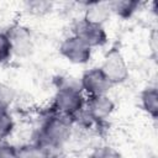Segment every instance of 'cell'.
I'll list each match as a JSON object with an SVG mask.
<instances>
[{"instance_id":"9a60e30c","label":"cell","mask_w":158,"mask_h":158,"mask_svg":"<svg viewBox=\"0 0 158 158\" xmlns=\"http://www.w3.org/2000/svg\"><path fill=\"white\" fill-rule=\"evenodd\" d=\"M89 158H122V154L112 146L101 144L90 152Z\"/></svg>"},{"instance_id":"4fadbf2b","label":"cell","mask_w":158,"mask_h":158,"mask_svg":"<svg viewBox=\"0 0 158 158\" xmlns=\"http://www.w3.org/2000/svg\"><path fill=\"white\" fill-rule=\"evenodd\" d=\"M15 130V121L10 111L0 110V142L6 141Z\"/></svg>"},{"instance_id":"7a4b0ae2","label":"cell","mask_w":158,"mask_h":158,"mask_svg":"<svg viewBox=\"0 0 158 158\" xmlns=\"http://www.w3.org/2000/svg\"><path fill=\"white\" fill-rule=\"evenodd\" d=\"M85 101L86 96L84 95L79 85L63 83L58 86L54 94L52 110L57 115L73 118L84 109Z\"/></svg>"},{"instance_id":"9c48e42d","label":"cell","mask_w":158,"mask_h":158,"mask_svg":"<svg viewBox=\"0 0 158 158\" xmlns=\"http://www.w3.org/2000/svg\"><path fill=\"white\" fill-rule=\"evenodd\" d=\"M111 16L110 6L109 2H102V1H91L85 4V11H84V19L94 22L102 25L109 20Z\"/></svg>"},{"instance_id":"7c38bea8","label":"cell","mask_w":158,"mask_h":158,"mask_svg":"<svg viewBox=\"0 0 158 158\" xmlns=\"http://www.w3.org/2000/svg\"><path fill=\"white\" fill-rule=\"evenodd\" d=\"M19 158H52V152L37 143H25L17 147Z\"/></svg>"},{"instance_id":"ba28073f","label":"cell","mask_w":158,"mask_h":158,"mask_svg":"<svg viewBox=\"0 0 158 158\" xmlns=\"http://www.w3.org/2000/svg\"><path fill=\"white\" fill-rule=\"evenodd\" d=\"M84 110L96 123H101L106 121L115 111V102L109 95L91 96L86 98Z\"/></svg>"},{"instance_id":"8fae6325","label":"cell","mask_w":158,"mask_h":158,"mask_svg":"<svg viewBox=\"0 0 158 158\" xmlns=\"http://www.w3.org/2000/svg\"><path fill=\"white\" fill-rule=\"evenodd\" d=\"M141 2L135 0H116L110 1V11L111 15H115L122 20H127L135 15V12L139 9Z\"/></svg>"},{"instance_id":"5b68a950","label":"cell","mask_w":158,"mask_h":158,"mask_svg":"<svg viewBox=\"0 0 158 158\" xmlns=\"http://www.w3.org/2000/svg\"><path fill=\"white\" fill-rule=\"evenodd\" d=\"M5 32L11 44L12 56H16L19 58H26L33 52V37L31 30L27 26L17 22L11 25Z\"/></svg>"},{"instance_id":"8992f818","label":"cell","mask_w":158,"mask_h":158,"mask_svg":"<svg viewBox=\"0 0 158 158\" xmlns=\"http://www.w3.org/2000/svg\"><path fill=\"white\" fill-rule=\"evenodd\" d=\"M79 88L86 98L107 95L112 85L99 67H93L83 72L79 79Z\"/></svg>"},{"instance_id":"52a82bcc","label":"cell","mask_w":158,"mask_h":158,"mask_svg":"<svg viewBox=\"0 0 158 158\" xmlns=\"http://www.w3.org/2000/svg\"><path fill=\"white\" fill-rule=\"evenodd\" d=\"M58 51L65 60L77 65L89 63L93 56V49L89 48L85 43H83L79 38H77L73 35L65 37L60 42Z\"/></svg>"},{"instance_id":"277c9868","label":"cell","mask_w":158,"mask_h":158,"mask_svg":"<svg viewBox=\"0 0 158 158\" xmlns=\"http://www.w3.org/2000/svg\"><path fill=\"white\" fill-rule=\"evenodd\" d=\"M72 35L79 38L91 49L104 47L109 41L107 32L102 25L90 22L84 17L74 22Z\"/></svg>"},{"instance_id":"6da1fadb","label":"cell","mask_w":158,"mask_h":158,"mask_svg":"<svg viewBox=\"0 0 158 158\" xmlns=\"http://www.w3.org/2000/svg\"><path fill=\"white\" fill-rule=\"evenodd\" d=\"M72 125L70 118L53 112L41 125L36 142L52 153L62 149L72 136Z\"/></svg>"},{"instance_id":"5bb4252c","label":"cell","mask_w":158,"mask_h":158,"mask_svg":"<svg viewBox=\"0 0 158 158\" xmlns=\"http://www.w3.org/2000/svg\"><path fill=\"white\" fill-rule=\"evenodd\" d=\"M16 98L15 89L5 83H0V110L9 111Z\"/></svg>"},{"instance_id":"2e32d148","label":"cell","mask_w":158,"mask_h":158,"mask_svg":"<svg viewBox=\"0 0 158 158\" xmlns=\"http://www.w3.org/2000/svg\"><path fill=\"white\" fill-rule=\"evenodd\" d=\"M12 58V49L6 32L0 31V64L7 63Z\"/></svg>"},{"instance_id":"e0dca14e","label":"cell","mask_w":158,"mask_h":158,"mask_svg":"<svg viewBox=\"0 0 158 158\" xmlns=\"http://www.w3.org/2000/svg\"><path fill=\"white\" fill-rule=\"evenodd\" d=\"M0 158H19L17 147L6 141L0 142Z\"/></svg>"},{"instance_id":"3957f363","label":"cell","mask_w":158,"mask_h":158,"mask_svg":"<svg viewBox=\"0 0 158 158\" xmlns=\"http://www.w3.org/2000/svg\"><path fill=\"white\" fill-rule=\"evenodd\" d=\"M99 68L105 74V77L107 78V80L112 86L123 84L125 81H127L130 77L128 64L122 52L117 47H111L104 54L102 62Z\"/></svg>"},{"instance_id":"30bf717a","label":"cell","mask_w":158,"mask_h":158,"mask_svg":"<svg viewBox=\"0 0 158 158\" xmlns=\"http://www.w3.org/2000/svg\"><path fill=\"white\" fill-rule=\"evenodd\" d=\"M143 111L153 120L158 117V91L156 86H146L139 95Z\"/></svg>"}]
</instances>
